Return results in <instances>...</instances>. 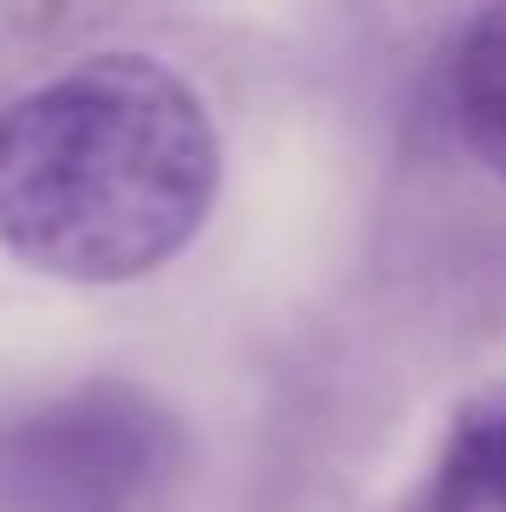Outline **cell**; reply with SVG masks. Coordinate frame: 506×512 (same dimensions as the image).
I'll return each instance as SVG.
<instances>
[{
  "instance_id": "cell-1",
  "label": "cell",
  "mask_w": 506,
  "mask_h": 512,
  "mask_svg": "<svg viewBox=\"0 0 506 512\" xmlns=\"http://www.w3.org/2000/svg\"><path fill=\"white\" fill-rule=\"evenodd\" d=\"M221 188V143L189 78L104 52L0 111V247L72 286L169 266Z\"/></svg>"
},
{
  "instance_id": "cell-2",
  "label": "cell",
  "mask_w": 506,
  "mask_h": 512,
  "mask_svg": "<svg viewBox=\"0 0 506 512\" xmlns=\"http://www.w3.org/2000/svg\"><path fill=\"white\" fill-rule=\"evenodd\" d=\"M169 454L176 428L143 389H72L0 428V512H130Z\"/></svg>"
},
{
  "instance_id": "cell-3",
  "label": "cell",
  "mask_w": 506,
  "mask_h": 512,
  "mask_svg": "<svg viewBox=\"0 0 506 512\" xmlns=\"http://www.w3.org/2000/svg\"><path fill=\"white\" fill-rule=\"evenodd\" d=\"M448 104H455V130L474 150V163L506 182V0L481 7L461 33L448 59Z\"/></svg>"
},
{
  "instance_id": "cell-4",
  "label": "cell",
  "mask_w": 506,
  "mask_h": 512,
  "mask_svg": "<svg viewBox=\"0 0 506 512\" xmlns=\"http://www.w3.org/2000/svg\"><path fill=\"white\" fill-rule=\"evenodd\" d=\"M429 512H506V383L455 415L429 480Z\"/></svg>"
}]
</instances>
